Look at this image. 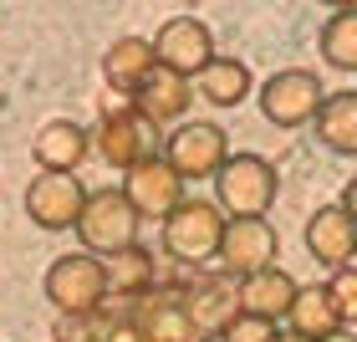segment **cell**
I'll return each mask as SVG.
<instances>
[{"instance_id": "1", "label": "cell", "mask_w": 357, "mask_h": 342, "mask_svg": "<svg viewBox=\"0 0 357 342\" xmlns=\"http://www.w3.org/2000/svg\"><path fill=\"white\" fill-rule=\"evenodd\" d=\"M41 291H46V302L56 306V317H97V312H107V297H112L107 266L87 251L56 255L52 266H46Z\"/></svg>"}, {"instance_id": "23", "label": "cell", "mask_w": 357, "mask_h": 342, "mask_svg": "<svg viewBox=\"0 0 357 342\" xmlns=\"http://www.w3.org/2000/svg\"><path fill=\"white\" fill-rule=\"evenodd\" d=\"M321 61L337 72H357V6H342L327 15V26H321Z\"/></svg>"}, {"instance_id": "16", "label": "cell", "mask_w": 357, "mask_h": 342, "mask_svg": "<svg viewBox=\"0 0 357 342\" xmlns=\"http://www.w3.org/2000/svg\"><path fill=\"white\" fill-rule=\"evenodd\" d=\"M153 67H158V57H153L149 36H118L102 52V82H107V92H118V97H133L153 77Z\"/></svg>"}, {"instance_id": "21", "label": "cell", "mask_w": 357, "mask_h": 342, "mask_svg": "<svg viewBox=\"0 0 357 342\" xmlns=\"http://www.w3.org/2000/svg\"><path fill=\"white\" fill-rule=\"evenodd\" d=\"M317 143L342 158H357V92H327L317 112Z\"/></svg>"}, {"instance_id": "9", "label": "cell", "mask_w": 357, "mask_h": 342, "mask_svg": "<svg viewBox=\"0 0 357 342\" xmlns=\"http://www.w3.org/2000/svg\"><path fill=\"white\" fill-rule=\"evenodd\" d=\"M123 194H128V205L138 209V220H158V225H164L174 209L189 200V194H184V179L169 169L164 154H153V158H143L138 169H128V174H123Z\"/></svg>"}, {"instance_id": "28", "label": "cell", "mask_w": 357, "mask_h": 342, "mask_svg": "<svg viewBox=\"0 0 357 342\" xmlns=\"http://www.w3.org/2000/svg\"><path fill=\"white\" fill-rule=\"evenodd\" d=\"M275 342H306V337H296V332H281V337H275Z\"/></svg>"}, {"instance_id": "26", "label": "cell", "mask_w": 357, "mask_h": 342, "mask_svg": "<svg viewBox=\"0 0 357 342\" xmlns=\"http://www.w3.org/2000/svg\"><path fill=\"white\" fill-rule=\"evenodd\" d=\"M337 205H342V209H347V215L357 220V174L347 179V184H342V200H337Z\"/></svg>"}, {"instance_id": "11", "label": "cell", "mask_w": 357, "mask_h": 342, "mask_svg": "<svg viewBox=\"0 0 357 342\" xmlns=\"http://www.w3.org/2000/svg\"><path fill=\"white\" fill-rule=\"evenodd\" d=\"M281 255V235L271 230V220H230L220 240V271L245 281V276H261L275 266Z\"/></svg>"}, {"instance_id": "19", "label": "cell", "mask_w": 357, "mask_h": 342, "mask_svg": "<svg viewBox=\"0 0 357 342\" xmlns=\"http://www.w3.org/2000/svg\"><path fill=\"white\" fill-rule=\"evenodd\" d=\"M133 317H138V327H143V342H199L204 332L189 322L184 312V302L178 297H158V302H133Z\"/></svg>"}, {"instance_id": "17", "label": "cell", "mask_w": 357, "mask_h": 342, "mask_svg": "<svg viewBox=\"0 0 357 342\" xmlns=\"http://www.w3.org/2000/svg\"><path fill=\"white\" fill-rule=\"evenodd\" d=\"M296 281H291V271H281V266H271V271H261V276H245L240 281V312L245 317H266V322H281L291 317V302H296Z\"/></svg>"}, {"instance_id": "14", "label": "cell", "mask_w": 357, "mask_h": 342, "mask_svg": "<svg viewBox=\"0 0 357 342\" xmlns=\"http://www.w3.org/2000/svg\"><path fill=\"white\" fill-rule=\"evenodd\" d=\"M194 82L189 77H178V72H169V67H153V77L143 82L138 92H133V107H138V118L143 123H153V128H164V123H184V112L194 107Z\"/></svg>"}, {"instance_id": "20", "label": "cell", "mask_w": 357, "mask_h": 342, "mask_svg": "<svg viewBox=\"0 0 357 342\" xmlns=\"http://www.w3.org/2000/svg\"><path fill=\"white\" fill-rule=\"evenodd\" d=\"M194 92H199L209 107H240L255 92L250 87V67L240 57H215L199 77H194Z\"/></svg>"}, {"instance_id": "13", "label": "cell", "mask_w": 357, "mask_h": 342, "mask_svg": "<svg viewBox=\"0 0 357 342\" xmlns=\"http://www.w3.org/2000/svg\"><path fill=\"white\" fill-rule=\"evenodd\" d=\"M178 302H184V312H189V322L199 332H215L220 337L240 317V281H235V276H225V271L199 276V281H194Z\"/></svg>"}, {"instance_id": "5", "label": "cell", "mask_w": 357, "mask_h": 342, "mask_svg": "<svg viewBox=\"0 0 357 342\" xmlns=\"http://www.w3.org/2000/svg\"><path fill=\"white\" fill-rule=\"evenodd\" d=\"M138 225L143 220H138V209L128 205L123 189H92L82 220H77V240H82L87 255L107 260V255H118L128 246H138Z\"/></svg>"}, {"instance_id": "8", "label": "cell", "mask_w": 357, "mask_h": 342, "mask_svg": "<svg viewBox=\"0 0 357 342\" xmlns=\"http://www.w3.org/2000/svg\"><path fill=\"white\" fill-rule=\"evenodd\" d=\"M153 57H158V67H169V72L194 82L220 52H215V36H209V26L199 15H169V21L153 31Z\"/></svg>"}, {"instance_id": "10", "label": "cell", "mask_w": 357, "mask_h": 342, "mask_svg": "<svg viewBox=\"0 0 357 342\" xmlns=\"http://www.w3.org/2000/svg\"><path fill=\"white\" fill-rule=\"evenodd\" d=\"M87 194L77 174H36L26 184V215L41 225V230H77L87 209Z\"/></svg>"}, {"instance_id": "27", "label": "cell", "mask_w": 357, "mask_h": 342, "mask_svg": "<svg viewBox=\"0 0 357 342\" xmlns=\"http://www.w3.org/2000/svg\"><path fill=\"white\" fill-rule=\"evenodd\" d=\"M327 342H357V337H352V332L342 327V332H337V337H327Z\"/></svg>"}, {"instance_id": "15", "label": "cell", "mask_w": 357, "mask_h": 342, "mask_svg": "<svg viewBox=\"0 0 357 342\" xmlns=\"http://www.w3.org/2000/svg\"><path fill=\"white\" fill-rule=\"evenodd\" d=\"M31 154H36L41 174H77V164L92 154V133L82 123H72V118H52V123L36 128Z\"/></svg>"}, {"instance_id": "4", "label": "cell", "mask_w": 357, "mask_h": 342, "mask_svg": "<svg viewBox=\"0 0 357 342\" xmlns=\"http://www.w3.org/2000/svg\"><path fill=\"white\" fill-rule=\"evenodd\" d=\"M153 123L138 118L133 97H107L102 112H97V133H92V149L102 154V164H112L118 174L138 169L143 158H153Z\"/></svg>"}, {"instance_id": "18", "label": "cell", "mask_w": 357, "mask_h": 342, "mask_svg": "<svg viewBox=\"0 0 357 342\" xmlns=\"http://www.w3.org/2000/svg\"><path fill=\"white\" fill-rule=\"evenodd\" d=\"M286 332H296V337H306V342H327V337L342 332V317H337V302H332L327 281L296 291L291 317H286Z\"/></svg>"}, {"instance_id": "6", "label": "cell", "mask_w": 357, "mask_h": 342, "mask_svg": "<svg viewBox=\"0 0 357 342\" xmlns=\"http://www.w3.org/2000/svg\"><path fill=\"white\" fill-rule=\"evenodd\" d=\"M255 97H261L266 123H275V128H306V123H317L321 103H327V87H321V77L306 72V67H281V72H271L261 82Z\"/></svg>"}, {"instance_id": "2", "label": "cell", "mask_w": 357, "mask_h": 342, "mask_svg": "<svg viewBox=\"0 0 357 342\" xmlns=\"http://www.w3.org/2000/svg\"><path fill=\"white\" fill-rule=\"evenodd\" d=\"M225 209L215 200H184L174 215L158 225V240H164V255L178 266H204V260H220V240H225Z\"/></svg>"}, {"instance_id": "12", "label": "cell", "mask_w": 357, "mask_h": 342, "mask_svg": "<svg viewBox=\"0 0 357 342\" xmlns=\"http://www.w3.org/2000/svg\"><path fill=\"white\" fill-rule=\"evenodd\" d=\"M306 251H312L317 266L327 271H347L357 266V220L347 215L342 205H321L312 220H306Z\"/></svg>"}, {"instance_id": "7", "label": "cell", "mask_w": 357, "mask_h": 342, "mask_svg": "<svg viewBox=\"0 0 357 342\" xmlns=\"http://www.w3.org/2000/svg\"><path fill=\"white\" fill-rule=\"evenodd\" d=\"M164 158H169V169L184 179H215L225 164H230V138H225V128L220 123H178L174 133L164 138Z\"/></svg>"}, {"instance_id": "25", "label": "cell", "mask_w": 357, "mask_h": 342, "mask_svg": "<svg viewBox=\"0 0 357 342\" xmlns=\"http://www.w3.org/2000/svg\"><path fill=\"white\" fill-rule=\"evenodd\" d=\"M220 337H225V342H275V337H281V327L266 322V317H245V312H240Z\"/></svg>"}, {"instance_id": "24", "label": "cell", "mask_w": 357, "mask_h": 342, "mask_svg": "<svg viewBox=\"0 0 357 342\" xmlns=\"http://www.w3.org/2000/svg\"><path fill=\"white\" fill-rule=\"evenodd\" d=\"M327 291H332V302H337V317H342V327H347V322H357V266L332 271Z\"/></svg>"}, {"instance_id": "3", "label": "cell", "mask_w": 357, "mask_h": 342, "mask_svg": "<svg viewBox=\"0 0 357 342\" xmlns=\"http://www.w3.org/2000/svg\"><path fill=\"white\" fill-rule=\"evenodd\" d=\"M275 189H281V179L261 154H230V164L215 174V205L225 209V220H266Z\"/></svg>"}, {"instance_id": "22", "label": "cell", "mask_w": 357, "mask_h": 342, "mask_svg": "<svg viewBox=\"0 0 357 342\" xmlns=\"http://www.w3.org/2000/svg\"><path fill=\"white\" fill-rule=\"evenodd\" d=\"M102 266H107L112 297H128V302H143V297L153 291V281H158L153 251H143V246H128V251H118V255H107Z\"/></svg>"}]
</instances>
